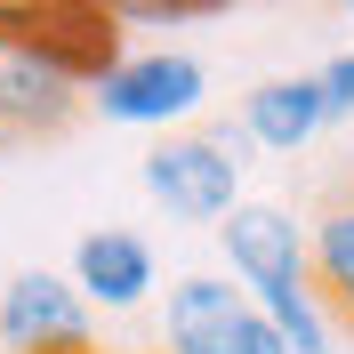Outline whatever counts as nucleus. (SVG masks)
Masks as SVG:
<instances>
[{
  "instance_id": "9b49d317",
  "label": "nucleus",
  "mask_w": 354,
  "mask_h": 354,
  "mask_svg": "<svg viewBox=\"0 0 354 354\" xmlns=\"http://www.w3.org/2000/svg\"><path fill=\"white\" fill-rule=\"evenodd\" d=\"M194 17H225L218 0H137V8H113V24H194Z\"/></svg>"
},
{
  "instance_id": "9d476101",
  "label": "nucleus",
  "mask_w": 354,
  "mask_h": 354,
  "mask_svg": "<svg viewBox=\"0 0 354 354\" xmlns=\"http://www.w3.org/2000/svg\"><path fill=\"white\" fill-rule=\"evenodd\" d=\"M314 97H322V121H354V48H338L330 65H314Z\"/></svg>"
},
{
  "instance_id": "f8f14e48",
  "label": "nucleus",
  "mask_w": 354,
  "mask_h": 354,
  "mask_svg": "<svg viewBox=\"0 0 354 354\" xmlns=\"http://www.w3.org/2000/svg\"><path fill=\"white\" fill-rule=\"evenodd\" d=\"M234 354H290V346H282V330H274V322L250 306V314H242V330H234Z\"/></svg>"
},
{
  "instance_id": "39448f33",
  "label": "nucleus",
  "mask_w": 354,
  "mask_h": 354,
  "mask_svg": "<svg viewBox=\"0 0 354 354\" xmlns=\"http://www.w3.org/2000/svg\"><path fill=\"white\" fill-rule=\"evenodd\" d=\"M65 282L88 298V314H137L161 290V258H153L145 234H129V225H88L81 242H73Z\"/></svg>"
},
{
  "instance_id": "7ed1b4c3",
  "label": "nucleus",
  "mask_w": 354,
  "mask_h": 354,
  "mask_svg": "<svg viewBox=\"0 0 354 354\" xmlns=\"http://www.w3.org/2000/svg\"><path fill=\"white\" fill-rule=\"evenodd\" d=\"M218 250H225V282L242 290L250 306L274 298V290H298L314 282V258H306V218L290 201H250L218 225Z\"/></svg>"
},
{
  "instance_id": "0eeeda50",
  "label": "nucleus",
  "mask_w": 354,
  "mask_h": 354,
  "mask_svg": "<svg viewBox=\"0 0 354 354\" xmlns=\"http://www.w3.org/2000/svg\"><path fill=\"white\" fill-rule=\"evenodd\" d=\"M250 298L225 274H177L161 298V354H234Z\"/></svg>"
},
{
  "instance_id": "f257e3e1",
  "label": "nucleus",
  "mask_w": 354,
  "mask_h": 354,
  "mask_svg": "<svg viewBox=\"0 0 354 354\" xmlns=\"http://www.w3.org/2000/svg\"><path fill=\"white\" fill-rule=\"evenodd\" d=\"M242 169H250V137L234 121L218 129H177L145 153V194L153 209H169L177 225H225L242 209Z\"/></svg>"
},
{
  "instance_id": "f03ea898",
  "label": "nucleus",
  "mask_w": 354,
  "mask_h": 354,
  "mask_svg": "<svg viewBox=\"0 0 354 354\" xmlns=\"http://www.w3.org/2000/svg\"><path fill=\"white\" fill-rule=\"evenodd\" d=\"M88 105L105 113L113 129H194V113L209 105V73H201V57H185V48H121L97 81H88Z\"/></svg>"
},
{
  "instance_id": "1a4fd4ad",
  "label": "nucleus",
  "mask_w": 354,
  "mask_h": 354,
  "mask_svg": "<svg viewBox=\"0 0 354 354\" xmlns=\"http://www.w3.org/2000/svg\"><path fill=\"white\" fill-rule=\"evenodd\" d=\"M306 258H314V290H322L330 322L354 330V177H346V194L330 209L306 218Z\"/></svg>"
},
{
  "instance_id": "20e7f679",
  "label": "nucleus",
  "mask_w": 354,
  "mask_h": 354,
  "mask_svg": "<svg viewBox=\"0 0 354 354\" xmlns=\"http://www.w3.org/2000/svg\"><path fill=\"white\" fill-rule=\"evenodd\" d=\"M88 346H97V314L65 274L24 266L0 290V354H88Z\"/></svg>"
},
{
  "instance_id": "423d86ee",
  "label": "nucleus",
  "mask_w": 354,
  "mask_h": 354,
  "mask_svg": "<svg viewBox=\"0 0 354 354\" xmlns=\"http://www.w3.org/2000/svg\"><path fill=\"white\" fill-rule=\"evenodd\" d=\"M81 105H88V88L57 57H41L32 41L8 32V57H0V121H8V137H57V129H73Z\"/></svg>"
},
{
  "instance_id": "ddd939ff",
  "label": "nucleus",
  "mask_w": 354,
  "mask_h": 354,
  "mask_svg": "<svg viewBox=\"0 0 354 354\" xmlns=\"http://www.w3.org/2000/svg\"><path fill=\"white\" fill-rule=\"evenodd\" d=\"M8 153H17V137H8V121H0V161H8Z\"/></svg>"
},
{
  "instance_id": "4468645a",
  "label": "nucleus",
  "mask_w": 354,
  "mask_h": 354,
  "mask_svg": "<svg viewBox=\"0 0 354 354\" xmlns=\"http://www.w3.org/2000/svg\"><path fill=\"white\" fill-rule=\"evenodd\" d=\"M0 57H8V24H0Z\"/></svg>"
},
{
  "instance_id": "6e6552de",
  "label": "nucleus",
  "mask_w": 354,
  "mask_h": 354,
  "mask_svg": "<svg viewBox=\"0 0 354 354\" xmlns=\"http://www.w3.org/2000/svg\"><path fill=\"white\" fill-rule=\"evenodd\" d=\"M234 129L250 137V153H306L314 137L330 129L322 121V97H314V73H274L242 97Z\"/></svg>"
}]
</instances>
